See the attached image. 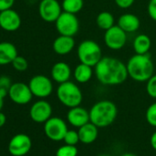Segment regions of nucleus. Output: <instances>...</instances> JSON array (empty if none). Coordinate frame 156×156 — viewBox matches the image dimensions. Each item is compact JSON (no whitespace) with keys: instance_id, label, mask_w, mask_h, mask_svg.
<instances>
[{"instance_id":"1","label":"nucleus","mask_w":156,"mask_h":156,"mask_svg":"<svg viewBox=\"0 0 156 156\" xmlns=\"http://www.w3.org/2000/svg\"><path fill=\"white\" fill-rule=\"evenodd\" d=\"M98 82L104 86H119L129 77L127 65L118 58L105 56L94 67Z\"/></svg>"},{"instance_id":"2","label":"nucleus","mask_w":156,"mask_h":156,"mask_svg":"<svg viewBox=\"0 0 156 156\" xmlns=\"http://www.w3.org/2000/svg\"><path fill=\"white\" fill-rule=\"evenodd\" d=\"M129 77L136 82H147L154 74V64L151 56L135 53L127 62Z\"/></svg>"},{"instance_id":"3","label":"nucleus","mask_w":156,"mask_h":156,"mask_svg":"<svg viewBox=\"0 0 156 156\" xmlns=\"http://www.w3.org/2000/svg\"><path fill=\"white\" fill-rule=\"evenodd\" d=\"M90 121L98 128H105L111 125L117 116V106L110 100H101L97 102L89 111Z\"/></svg>"},{"instance_id":"4","label":"nucleus","mask_w":156,"mask_h":156,"mask_svg":"<svg viewBox=\"0 0 156 156\" xmlns=\"http://www.w3.org/2000/svg\"><path fill=\"white\" fill-rule=\"evenodd\" d=\"M56 96L58 100L65 107L71 108L80 106L83 101V94L81 89L76 84L70 80L62 84H59Z\"/></svg>"},{"instance_id":"5","label":"nucleus","mask_w":156,"mask_h":156,"mask_svg":"<svg viewBox=\"0 0 156 156\" xmlns=\"http://www.w3.org/2000/svg\"><path fill=\"white\" fill-rule=\"evenodd\" d=\"M77 57L80 62L95 67L103 57L101 47L95 41H83L77 47Z\"/></svg>"},{"instance_id":"6","label":"nucleus","mask_w":156,"mask_h":156,"mask_svg":"<svg viewBox=\"0 0 156 156\" xmlns=\"http://www.w3.org/2000/svg\"><path fill=\"white\" fill-rule=\"evenodd\" d=\"M55 28L60 35L73 37L79 30V20L75 14L62 11L55 21Z\"/></svg>"},{"instance_id":"7","label":"nucleus","mask_w":156,"mask_h":156,"mask_svg":"<svg viewBox=\"0 0 156 156\" xmlns=\"http://www.w3.org/2000/svg\"><path fill=\"white\" fill-rule=\"evenodd\" d=\"M29 87L33 97L43 99L51 96L53 90V85L49 77L43 74L34 75L29 82Z\"/></svg>"},{"instance_id":"8","label":"nucleus","mask_w":156,"mask_h":156,"mask_svg":"<svg viewBox=\"0 0 156 156\" xmlns=\"http://www.w3.org/2000/svg\"><path fill=\"white\" fill-rule=\"evenodd\" d=\"M67 130L68 129L65 121L58 117H51L44 123L45 135L54 141L63 140Z\"/></svg>"},{"instance_id":"9","label":"nucleus","mask_w":156,"mask_h":156,"mask_svg":"<svg viewBox=\"0 0 156 156\" xmlns=\"http://www.w3.org/2000/svg\"><path fill=\"white\" fill-rule=\"evenodd\" d=\"M104 41L108 49L114 51L120 50L126 45L127 33L118 25H114L105 31Z\"/></svg>"},{"instance_id":"10","label":"nucleus","mask_w":156,"mask_h":156,"mask_svg":"<svg viewBox=\"0 0 156 156\" xmlns=\"http://www.w3.org/2000/svg\"><path fill=\"white\" fill-rule=\"evenodd\" d=\"M62 13V4L58 0H41L39 4L40 17L46 22H55Z\"/></svg>"},{"instance_id":"11","label":"nucleus","mask_w":156,"mask_h":156,"mask_svg":"<svg viewBox=\"0 0 156 156\" xmlns=\"http://www.w3.org/2000/svg\"><path fill=\"white\" fill-rule=\"evenodd\" d=\"M9 97L15 104L26 105L31 101L33 94L29 85L22 82H16L10 87L9 90Z\"/></svg>"},{"instance_id":"12","label":"nucleus","mask_w":156,"mask_h":156,"mask_svg":"<svg viewBox=\"0 0 156 156\" xmlns=\"http://www.w3.org/2000/svg\"><path fill=\"white\" fill-rule=\"evenodd\" d=\"M32 141L30 136L20 133L12 137L9 143V151L13 156H24L30 151Z\"/></svg>"},{"instance_id":"13","label":"nucleus","mask_w":156,"mask_h":156,"mask_svg":"<svg viewBox=\"0 0 156 156\" xmlns=\"http://www.w3.org/2000/svg\"><path fill=\"white\" fill-rule=\"evenodd\" d=\"M51 114L52 108L51 104L44 99L36 101L30 109V119L37 123H45L50 118H51Z\"/></svg>"},{"instance_id":"14","label":"nucleus","mask_w":156,"mask_h":156,"mask_svg":"<svg viewBox=\"0 0 156 156\" xmlns=\"http://www.w3.org/2000/svg\"><path fill=\"white\" fill-rule=\"evenodd\" d=\"M20 26L21 18L16 10L9 9L0 12V28L2 30L13 32L18 30Z\"/></svg>"},{"instance_id":"15","label":"nucleus","mask_w":156,"mask_h":156,"mask_svg":"<svg viewBox=\"0 0 156 156\" xmlns=\"http://www.w3.org/2000/svg\"><path fill=\"white\" fill-rule=\"evenodd\" d=\"M67 120L72 126L80 128L90 121L89 112L80 106L71 108L67 113Z\"/></svg>"},{"instance_id":"16","label":"nucleus","mask_w":156,"mask_h":156,"mask_svg":"<svg viewBox=\"0 0 156 156\" xmlns=\"http://www.w3.org/2000/svg\"><path fill=\"white\" fill-rule=\"evenodd\" d=\"M51 75L54 82L62 84L70 80L72 75V70L68 63L64 62H58L54 63L51 67Z\"/></svg>"},{"instance_id":"17","label":"nucleus","mask_w":156,"mask_h":156,"mask_svg":"<svg viewBox=\"0 0 156 156\" xmlns=\"http://www.w3.org/2000/svg\"><path fill=\"white\" fill-rule=\"evenodd\" d=\"M74 45L75 41L73 37L60 35L54 40L52 43V49L58 55H67L73 50Z\"/></svg>"},{"instance_id":"18","label":"nucleus","mask_w":156,"mask_h":156,"mask_svg":"<svg viewBox=\"0 0 156 156\" xmlns=\"http://www.w3.org/2000/svg\"><path fill=\"white\" fill-rule=\"evenodd\" d=\"M118 26L121 28L126 33H132L140 29V21L136 15L131 13H125L119 17L118 20Z\"/></svg>"},{"instance_id":"19","label":"nucleus","mask_w":156,"mask_h":156,"mask_svg":"<svg viewBox=\"0 0 156 156\" xmlns=\"http://www.w3.org/2000/svg\"><path fill=\"white\" fill-rule=\"evenodd\" d=\"M18 55V50L13 43L9 41L0 42V65L12 63Z\"/></svg>"},{"instance_id":"20","label":"nucleus","mask_w":156,"mask_h":156,"mask_svg":"<svg viewBox=\"0 0 156 156\" xmlns=\"http://www.w3.org/2000/svg\"><path fill=\"white\" fill-rule=\"evenodd\" d=\"M98 128L95 124H93L91 121L80 127L79 130H78V135H79L80 141L85 144H90L94 142L98 136Z\"/></svg>"},{"instance_id":"21","label":"nucleus","mask_w":156,"mask_h":156,"mask_svg":"<svg viewBox=\"0 0 156 156\" xmlns=\"http://www.w3.org/2000/svg\"><path fill=\"white\" fill-rule=\"evenodd\" d=\"M94 70L92 66L80 62L73 71V76L76 82L80 84H86L91 80V78L94 74Z\"/></svg>"},{"instance_id":"22","label":"nucleus","mask_w":156,"mask_h":156,"mask_svg":"<svg viewBox=\"0 0 156 156\" xmlns=\"http://www.w3.org/2000/svg\"><path fill=\"white\" fill-rule=\"evenodd\" d=\"M133 50L137 54H146L151 47V41L146 34H139L135 37L132 44Z\"/></svg>"},{"instance_id":"23","label":"nucleus","mask_w":156,"mask_h":156,"mask_svg":"<svg viewBox=\"0 0 156 156\" xmlns=\"http://www.w3.org/2000/svg\"><path fill=\"white\" fill-rule=\"evenodd\" d=\"M96 22L99 29L106 31L107 30L112 28L115 25V19H114V16L110 12L102 11L97 16Z\"/></svg>"},{"instance_id":"24","label":"nucleus","mask_w":156,"mask_h":156,"mask_svg":"<svg viewBox=\"0 0 156 156\" xmlns=\"http://www.w3.org/2000/svg\"><path fill=\"white\" fill-rule=\"evenodd\" d=\"M62 11L71 14H77L84 8V0H62Z\"/></svg>"},{"instance_id":"25","label":"nucleus","mask_w":156,"mask_h":156,"mask_svg":"<svg viewBox=\"0 0 156 156\" xmlns=\"http://www.w3.org/2000/svg\"><path fill=\"white\" fill-rule=\"evenodd\" d=\"M78 150L75 145L65 144L60 147L56 151V156H77Z\"/></svg>"},{"instance_id":"26","label":"nucleus","mask_w":156,"mask_h":156,"mask_svg":"<svg viewBox=\"0 0 156 156\" xmlns=\"http://www.w3.org/2000/svg\"><path fill=\"white\" fill-rule=\"evenodd\" d=\"M11 64H12L13 68L18 72H24L29 67V62H28L27 59L23 56H20V55H18L13 60Z\"/></svg>"},{"instance_id":"27","label":"nucleus","mask_w":156,"mask_h":156,"mask_svg":"<svg viewBox=\"0 0 156 156\" xmlns=\"http://www.w3.org/2000/svg\"><path fill=\"white\" fill-rule=\"evenodd\" d=\"M146 120L147 122L152 126L156 127V102L152 103L146 110Z\"/></svg>"},{"instance_id":"28","label":"nucleus","mask_w":156,"mask_h":156,"mask_svg":"<svg viewBox=\"0 0 156 156\" xmlns=\"http://www.w3.org/2000/svg\"><path fill=\"white\" fill-rule=\"evenodd\" d=\"M146 83L147 94L151 98H156V73H154L151 78H149V80Z\"/></svg>"},{"instance_id":"29","label":"nucleus","mask_w":156,"mask_h":156,"mask_svg":"<svg viewBox=\"0 0 156 156\" xmlns=\"http://www.w3.org/2000/svg\"><path fill=\"white\" fill-rule=\"evenodd\" d=\"M63 140L66 144L69 145H75L80 141L79 135H78V131L75 130H67Z\"/></svg>"},{"instance_id":"30","label":"nucleus","mask_w":156,"mask_h":156,"mask_svg":"<svg viewBox=\"0 0 156 156\" xmlns=\"http://www.w3.org/2000/svg\"><path fill=\"white\" fill-rule=\"evenodd\" d=\"M147 11L150 18L156 21V0H150L147 7Z\"/></svg>"},{"instance_id":"31","label":"nucleus","mask_w":156,"mask_h":156,"mask_svg":"<svg viewBox=\"0 0 156 156\" xmlns=\"http://www.w3.org/2000/svg\"><path fill=\"white\" fill-rule=\"evenodd\" d=\"M12 84L13 83H12L11 79L8 75H1L0 76V88L9 90Z\"/></svg>"},{"instance_id":"32","label":"nucleus","mask_w":156,"mask_h":156,"mask_svg":"<svg viewBox=\"0 0 156 156\" xmlns=\"http://www.w3.org/2000/svg\"><path fill=\"white\" fill-rule=\"evenodd\" d=\"M114 1L119 8L122 9H126L130 8L134 4L135 0H114Z\"/></svg>"},{"instance_id":"33","label":"nucleus","mask_w":156,"mask_h":156,"mask_svg":"<svg viewBox=\"0 0 156 156\" xmlns=\"http://www.w3.org/2000/svg\"><path fill=\"white\" fill-rule=\"evenodd\" d=\"M15 0H0V12L12 9Z\"/></svg>"},{"instance_id":"34","label":"nucleus","mask_w":156,"mask_h":156,"mask_svg":"<svg viewBox=\"0 0 156 156\" xmlns=\"http://www.w3.org/2000/svg\"><path fill=\"white\" fill-rule=\"evenodd\" d=\"M6 122H7V117H6V115L3 112L0 111V128L3 127L6 124Z\"/></svg>"},{"instance_id":"35","label":"nucleus","mask_w":156,"mask_h":156,"mask_svg":"<svg viewBox=\"0 0 156 156\" xmlns=\"http://www.w3.org/2000/svg\"><path fill=\"white\" fill-rule=\"evenodd\" d=\"M151 145L156 151V131L153 132L151 137Z\"/></svg>"},{"instance_id":"36","label":"nucleus","mask_w":156,"mask_h":156,"mask_svg":"<svg viewBox=\"0 0 156 156\" xmlns=\"http://www.w3.org/2000/svg\"><path fill=\"white\" fill-rule=\"evenodd\" d=\"M0 96H1L3 98H5L7 96H9V90L4 89V88H0Z\"/></svg>"},{"instance_id":"37","label":"nucleus","mask_w":156,"mask_h":156,"mask_svg":"<svg viewBox=\"0 0 156 156\" xmlns=\"http://www.w3.org/2000/svg\"><path fill=\"white\" fill-rule=\"evenodd\" d=\"M3 106H4V98L1 96H0V111H1Z\"/></svg>"},{"instance_id":"38","label":"nucleus","mask_w":156,"mask_h":156,"mask_svg":"<svg viewBox=\"0 0 156 156\" xmlns=\"http://www.w3.org/2000/svg\"><path fill=\"white\" fill-rule=\"evenodd\" d=\"M121 156H138V155L133 154V153H125V154H123V155H121Z\"/></svg>"},{"instance_id":"39","label":"nucleus","mask_w":156,"mask_h":156,"mask_svg":"<svg viewBox=\"0 0 156 156\" xmlns=\"http://www.w3.org/2000/svg\"><path fill=\"white\" fill-rule=\"evenodd\" d=\"M98 156H111V155H108V154H100Z\"/></svg>"}]
</instances>
